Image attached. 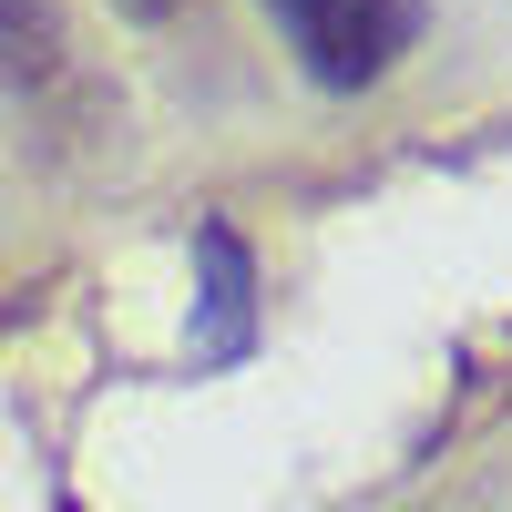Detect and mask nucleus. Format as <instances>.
<instances>
[{
  "instance_id": "obj_3",
  "label": "nucleus",
  "mask_w": 512,
  "mask_h": 512,
  "mask_svg": "<svg viewBox=\"0 0 512 512\" xmlns=\"http://www.w3.org/2000/svg\"><path fill=\"white\" fill-rule=\"evenodd\" d=\"M113 11H134V21H175V0H113Z\"/></svg>"
},
{
  "instance_id": "obj_2",
  "label": "nucleus",
  "mask_w": 512,
  "mask_h": 512,
  "mask_svg": "<svg viewBox=\"0 0 512 512\" xmlns=\"http://www.w3.org/2000/svg\"><path fill=\"white\" fill-rule=\"evenodd\" d=\"M195 267H205V328H195V369H236L256 349V256L236 226H195Z\"/></svg>"
},
{
  "instance_id": "obj_1",
  "label": "nucleus",
  "mask_w": 512,
  "mask_h": 512,
  "mask_svg": "<svg viewBox=\"0 0 512 512\" xmlns=\"http://www.w3.org/2000/svg\"><path fill=\"white\" fill-rule=\"evenodd\" d=\"M267 21L287 31L297 72L318 82V93H369V82H390L400 52L420 41V0H267Z\"/></svg>"
}]
</instances>
